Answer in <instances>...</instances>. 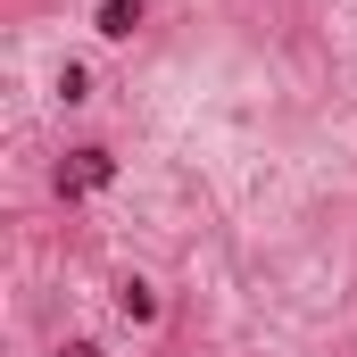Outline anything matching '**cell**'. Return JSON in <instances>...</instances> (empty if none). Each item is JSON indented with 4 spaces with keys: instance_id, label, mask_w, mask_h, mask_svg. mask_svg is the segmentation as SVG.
<instances>
[{
    "instance_id": "6da1fadb",
    "label": "cell",
    "mask_w": 357,
    "mask_h": 357,
    "mask_svg": "<svg viewBox=\"0 0 357 357\" xmlns=\"http://www.w3.org/2000/svg\"><path fill=\"white\" fill-rule=\"evenodd\" d=\"M108 183H116V158H108L100 142H84V150H67V158H59V191H67V199L108 191Z\"/></svg>"
},
{
    "instance_id": "7a4b0ae2",
    "label": "cell",
    "mask_w": 357,
    "mask_h": 357,
    "mask_svg": "<svg viewBox=\"0 0 357 357\" xmlns=\"http://www.w3.org/2000/svg\"><path fill=\"white\" fill-rule=\"evenodd\" d=\"M116 316H125V324H158V291H150L142 274H125V282H116Z\"/></svg>"
},
{
    "instance_id": "3957f363",
    "label": "cell",
    "mask_w": 357,
    "mask_h": 357,
    "mask_svg": "<svg viewBox=\"0 0 357 357\" xmlns=\"http://www.w3.org/2000/svg\"><path fill=\"white\" fill-rule=\"evenodd\" d=\"M142 17H150L142 0H100V17H91V25H100L108 42H133V33H142Z\"/></svg>"
}]
</instances>
